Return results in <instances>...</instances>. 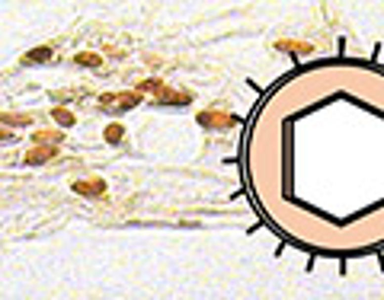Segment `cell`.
Segmentation results:
<instances>
[{"instance_id": "1", "label": "cell", "mask_w": 384, "mask_h": 300, "mask_svg": "<svg viewBox=\"0 0 384 300\" xmlns=\"http://www.w3.org/2000/svg\"><path fill=\"white\" fill-rule=\"evenodd\" d=\"M131 106H138V93H122V96L103 99V109H109V112H122V109H131Z\"/></svg>"}, {"instance_id": "2", "label": "cell", "mask_w": 384, "mask_h": 300, "mask_svg": "<svg viewBox=\"0 0 384 300\" xmlns=\"http://www.w3.org/2000/svg\"><path fill=\"white\" fill-rule=\"evenodd\" d=\"M48 58H55V48H51V45H42V48L23 54V64H42V61H48Z\"/></svg>"}, {"instance_id": "3", "label": "cell", "mask_w": 384, "mask_h": 300, "mask_svg": "<svg viewBox=\"0 0 384 300\" xmlns=\"http://www.w3.org/2000/svg\"><path fill=\"white\" fill-rule=\"evenodd\" d=\"M199 125L202 128H227V125H231V118H227V115H214V112H202L199 115Z\"/></svg>"}, {"instance_id": "4", "label": "cell", "mask_w": 384, "mask_h": 300, "mask_svg": "<svg viewBox=\"0 0 384 300\" xmlns=\"http://www.w3.org/2000/svg\"><path fill=\"white\" fill-rule=\"evenodd\" d=\"M51 156H55V150H51V147H36V150H29V153H26V166L45 163V160H51Z\"/></svg>"}, {"instance_id": "5", "label": "cell", "mask_w": 384, "mask_h": 300, "mask_svg": "<svg viewBox=\"0 0 384 300\" xmlns=\"http://www.w3.org/2000/svg\"><path fill=\"white\" fill-rule=\"evenodd\" d=\"M74 192H80V195H103L106 182L103 179H99V182H74Z\"/></svg>"}, {"instance_id": "6", "label": "cell", "mask_w": 384, "mask_h": 300, "mask_svg": "<svg viewBox=\"0 0 384 300\" xmlns=\"http://www.w3.org/2000/svg\"><path fill=\"white\" fill-rule=\"evenodd\" d=\"M51 118H55L58 125H64V128H67V125H74V115L67 112V109H55V112H51Z\"/></svg>"}, {"instance_id": "7", "label": "cell", "mask_w": 384, "mask_h": 300, "mask_svg": "<svg viewBox=\"0 0 384 300\" xmlns=\"http://www.w3.org/2000/svg\"><path fill=\"white\" fill-rule=\"evenodd\" d=\"M122 125H109L106 128V141H109V144H119V141H122Z\"/></svg>"}, {"instance_id": "8", "label": "cell", "mask_w": 384, "mask_h": 300, "mask_svg": "<svg viewBox=\"0 0 384 300\" xmlns=\"http://www.w3.org/2000/svg\"><path fill=\"white\" fill-rule=\"evenodd\" d=\"M77 64H84V67H99L103 61H99L96 54H77Z\"/></svg>"}, {"instance_id": "9", "label": "cell", "mask_w": 384, "mask_h": 300, "mask_svg": "<svg viewBox=\"0 0 384 300\" xmlns=\"http://www.w3.org/2000/svg\"><path fill=\"white\" fill-rule=\"evenodd\" d=\"M6 138H10V134H6V131H0V141H6Z\"/></svg>"}]
</instances>
